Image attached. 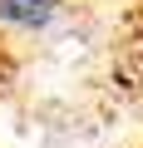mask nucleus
Segmentation results:
<instances>
[{
  "label": "nucleus",
  "instance_id": "1",
  "mask_svg": "<svg viewBox=\"0 0 143 148\" xmlns=\"http://www.w3.org/2000/svg\"><path fill=\"white\" fill-rule=\"evenodd\" d=\"M0 148H143V0H0Z\"/></svg>",
  "mask_w": 143,
  "mask_h": 148
}]
</instances>
